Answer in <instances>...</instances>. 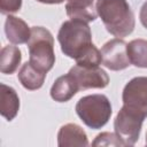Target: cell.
Segmentation results:
<instances>
[{
  "mask_svg": "<svg viewBox=\"0 0 147 147\" xmlns=\"http://www.w3.org/2000/svg\"><path fill=\"white\" fill-rule=\"evenodd\" d=\"M57 40L64 55L75 59L76 62L95 47L92 42V33L87 22L80 20L65 21L59 30Z\"/></svg>",
  "mask_w": 147,
  "mask_h": 147,
  "instance_id": "1",
  "label": "cell"
},
{
  "mask_svg": "<svg viewBox=\"0 0 147 147\" xmlns=\"http://www.w3.org/2000/svg\"><path fill=\"white\" fill-rule=\"evenodd\" d=\"M95 9L110 34L123 38L132 33L134 16L126 0H96Z\"/></svg>",
  "mask_w": 147,
  "mask_h": 147,
  "instance_id": "2",
  "label": "cell"
},
{
  "mask_svg": "<svg viewBox=\"0 0 147 147\" xmlns=\"http://www.w3.org/2000/svg\"><path fill=\"white\" fill-rule=\"evenodd\" d=\"M30 62L42 70L49 71L55 63L54 39L52 33L42 26L31 28V37L28 41Z\"/></svg>",
  "mask_w": 147,
  "mask_h": 147,
  "instance_id": "3",
  "label": "cell"
},
{
  "mask_svg": "<svg viewBox=\"0 0 147 147\" xmlns=\"http://www.w3.org/2000/svg\"><path fill=\"white\" fill-rule=\"evenodd\" d=\"M76 113L85 125L91 129H101L111 116V105L103 94H92L79 99Z\"/></svg>",
  "mask_w": 147,
  "mask_h": 147,
  "instance_id": "4",
  "label": "cell"
},
{
  "mask_svg": "<svg viewBox=\"0 0 147 147\" xmlns=\"http://www.w3.org/2000/svg\"><path fill=\"white\" fill-rule=\"evenodd\" d=\"M146 117L147 113L123 105L115 118L114 129L115 133L121 140H123L125 146H132L137 142L140 136L142 122Z\"/></svg>",
  "mask_w": 147,
  "mask_h": 147,
  "instance_id": "5",
  "label": "cell"
},
{
  "mask_svg": "<svg viewBox=\"0 0 147 147\" xmlns=\"http://www.w3.org/2000/svg\"><path fill=\"white\" fill-rule=\"evenodd\" d=\"M78 90L103 88L109 83V77L105 70L99 67H84L76 64L68 72Z\"/></svg>",
  "mask_w": 147,
  "mask_h": 147,
  "instance_id": "6",
  "label": "cell"
},
{
  "mask_svg": "<svg viewBox=\"0 0 147 147\" xmlns=\"http://www.w3.org/2000/svg\"><path fill=\"white\" fill-rule=\"evenodd\" d=\"M126 46L127 44L119 38H115L107 41L100 51L103 65L114 71L127 68L131 62L127 56Z\"/></svg>",
  "mask_w": 147,
  "mask_h": 147,
  "instance_id": "7",
  "label": "cell"
},
{
  "mask_svg": "<svg viewBox=\"0 0 147 147\" xmlns=\"http://www.w3.org/2000/svg\"><path fill=\"white\" fill-rule=\"evenodd\" d=\"M123 105L147 113V77L132 78L123 90Z\"/></svg>",
  "mask_w": 147,
  "mask_h": 147,
  "instance_id": "8",
  "label": "cell"
},
{
  "mask_svg": "<svg viewBox=\"0 0 147 147\" xmlns=\"http://www.w3.org/2000/svg\"><path fill=\"white\" fill-rule=\"evenodd\" d=\"M5 32L7 39L13 44H24L28 42L31 37V29L28 24L15 16L8 15L5 22Z\"/></svg>",
  "mask_w": 147,
  "mask_h": 147,
  "instance_id": "9",
  "label": "cell"
},
{
  "mask_svg": "<svg viewBox=\"0 0 147 147\" xmlns=\"http://www.w3.org/2000/svg\"><path fill=\"white\" fill-rule=\"evenodd\" d=\"M57 145L60 147L68 146H87L88 140L85 131L77 124H65L57 133Z\"/></svg>",
  "mask_w": 147,
  "mask_h": 147,
  "instance_id": "10",
  "label": "cell"
},
{
  "mask_svg": "<svg viewBox=\"0 0 147 147\" xmlns=\"http://www.w3.org/2000/svg\"><path fill=\"white\" fill-rule=\"evenodd\" d=\"M94 0H68L65 5L67 15L71 20L91 22L96 18V9L93 7Z\"/></svg>",
  "mask_w": 147,
  "mask_h": 147,
  "instance_id": "11",
  "label": "cell"
},
{
  "mask_svg": "<svg viewBox=\"0 0 147 147\" xmlns=\"http://www.w3.org/2000/svg\"><path fill=\"white\" fill-rule=\"evenodd\" d=\"M46 74L47 72H44L42 70L38 69L29 61L24 63L21 70L18 71V79L26 90L34 91L42 86Z\"/></svg>",
  "mask_w": 147,
  "mask_h": 147,
  "instance_id": "12",
  "label": "cell"
},
{
  "mask_svg": "<svg viewBox=\"0 0 147 147\" xmlns=\"http://www.w3.org/2000/svg\"><path fill=\"white\" fill-rule=\"evenodd\" d=\"M78 91L79 90L75 84L72 77L67 74L59 77L54 82L51 88V96L57 102H65L69 101Z\"/></svg>",
  "mask_w": 147,
  "mask_h": 147,
  "instance_id": "13",
  "label": "cell"
},
{
  "mask_svg": "<svg viewBox=\"0 0 147 147\" xmlns=\"http://www.w3.org/2000/svg\"><path fill=\"white\" fill-rule=\"evenodd\" d=\"M18 109H20V99L15 90L10 86L1 84V108H0L1 115L6 119L11 121L17 115Z\"/></svg>",
  "mask_w": 147,
  "mask_h": 147,
  "instance_id": "14",
  "label": "cell"
},
{
  "mask_svg": "<svg viewBox=\"0 0 147 147\" xmlns=\"http://www.w3.org/2000/svg\"><path fill=\"white\" fill-rule=\"evenodd\" d=\"M21 51L16 46H5L0 54V71L9 75L15 72L21 63Z\"/></svg>",
  "mask_w": 147,
  "mask_h": 147,
  "instance_id": "15",
  "label": "cell"
},
{
  "mask_svg": "<svg viewBox=\"0 0 147 147\" xmlns=\"http://www.w3.org/2000/svg\"><path fill=\"white\" fill-rule=\"evenodd\" d=\"M130 62L139 68H147V40L134 39L126 46Z\"/></svg>",
  "mask_w": 147,
  "mask_h": 147,
  "instance_id": "16",
  "label": "cell"
},
{
  "mask_svg": "<svg viewBox=\"0 0 147 147\" xmlns=\"http://www.w3.org/2000/svg\"><path fill=\"white\" fill-rule=\"evenodd\" d=\"M93 146H125L123 140L119 139V137L116 133H110V132H103L101 134H98L95 140L92 144Z\"/></svg>",
  "mask_w": 147,
  "mask_h": 147,
  "instance_id": "17",
  "label": "cell"
},
{
  "mask_svg": "<svg viewBox=\"0 0 147 147\" xmlns=\"http://www.w3.org/2000/svg\"><path fill=\"white\" fill-rule=\"evenodd\" d=\"M22 6V0H0V10L2 14L16 13Z\"/></svg>",
  "mask_w": 147,
  "mask_h": 147,
  "instance_id": "18",
  "label": "cell"
},
{
  "mask_svg": "<svg viewBox=\"0 0 147 147\" xmlns=\"http://www.w3.org/2000/svg\"><path fill=\"white\" fill-rule=\"evenodd\" d=\"M139 17H140V22H141V24L147 29V1L142 5V7H141V9H140Z\"/></svg>",
  "mask_w": 147,
  "mask_h": 147,
  "instance_id": "19",
  "label": "cell"
},
{
  "mask_svg": "<svg viewBox=\"0 0 147 147\" xmlns=\"http://www.w3.org/2000/svg\"><path fill=\"white\" fill-rule=\"evenodd\" d=\"M39 2L42 3H49V5H54V3H62L64 0H37Z\"/></svg>",
  "mask_w": 147,
  "mask_h": 147,
  "instance_id": "20",
  "label": "cell"
},
{
  "mask_svg": "<svg viewBox=\"0 0 147 147\" xmlns=\"http://www.w3.org/2000/svg\"><path fill=\"white\" fill-rule=\"evenodd\" d=\"M146 145H147V133H146Z\"/></svg>",
  "mask_w": 147,
  "mask_h": 147,
  "instance_id": "21",
  "label": "cell"
}]
</instances>
